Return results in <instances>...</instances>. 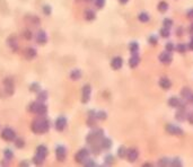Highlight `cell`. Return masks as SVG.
I'll return each instance as SVG.
<instances>
[{"label": "cell", "mask_w": 193, "mask_h": 167, "mask_svg": "<svg viewBox=\"0 0 193 167\" xmlns=\"http://www.w3.org/2000/svg\"><path fill=\"white\" fill-rule=\"evenodd\" d=\"M31 129L34 133H38V134H43L45 132L49 131L50 129V121L43 116H41L40 119H36L33 121L32 125H31Z\"/></svg>", "instance_id": "1"}, {"label": "cell", "mask_w": 193, "mask_h": 167, "mask_svg": "<svg viewBox=\"0 0 193 167\" xmlns=\"http://www.w3.org/2000/svg\"><path fill=\"white\" fill-rule=\"evenodd\" d=\"M28 111L36 114V115L40 116H44L48 112V106L43 102H40V101H36V102H33V103L29 104L28 106Z\"/></svg>", "instance_id": "2"}, {"label": "cell", "mask_w": 193, "mask_h": 167, "mask_svg": "<svg viewBox=\"0 0 193 167\" xmlns=\"http://www.w3.org/2000/svg\"><path fill=\"white\" fill-rule=\"evenodd\" d=\"M104 137V131L102 129H96L94 131H91L88 133V136L86 137V141L88 145H93V143H97L101 142L102 138Z\"/></svg>", "instance_id": "3"}, {"label": "cell", "mask_w": 193, "mask_h": 167, "mask_svg": "<svg viewBox=\"0 0 193 167\" xmlns=\"http://www.w3.org/2000/svg\"><path fill=\"white\" fill-rule=\"evenodd\" d=\"M1 138L5 141H14L16 139V132L12 128H5L1 131Z\"/></svg>", "instance_id": "4"}, {"label": "cell", "mask_w": 193, "mask_h": 167, "mask_svg": "<svg viewBox=\"0 0 193 167\" xmlns=\"http://www.w3.org/2000/svg\"><path fill=\"white\" fill-rule=\"evenodd\" d=\"M89 150L86 149V148H83L80 150H78L76 156H75V160L79 163V164H84L87 159H88V156H89Z\"/></svg>", "instance_id": "5"}, {"label": "cell", "mask_w": 193, "mask_h": 167, "mask_svg": "<svg viewBox=\"0 0 193 167\" xmlns=\"http://www.w3.org/2000/svg\"><path fill=\"white\" fill-rule=\"evenodd\" d=\"M165 130H166V132H167L168 134H172V136H177V137H181V136H183V134H184V131H183L180 127L174 125V124H172V123H168V124H166Z\"/></svg>", "instance_id": "6"}, {"label": "cell", "mask_w": 193, "mask_h": 167, "mask_svg": "<svg viewBox=\"0 0 193 167\" xmlns=\"http://www.w3.org/2000/svg\"><path fill=\"white\" fill-rule=\"evenodd\" d=\"M90 95H91V87H90V85H88V84L84 85V87L81 89V103L84 104L88 103L90 100Z\"/></svg>", "instance_id": "7"}, {"label": "cell", "mask_w": 193, "mask_h": 167, "mask_svg": "<svg viewBox=\"0 0 193 167\" xmlns=\"http://www.w3.org/2000/svg\"><path fill=\"white\" fill-rule=\"evenodd\" d=\"M3 86H5V91L7 95L12 96L15 91V82H14L13 78H6L3 80Z\"/></svg>", "instance_id": "8"}, {"label": "cell", "mask_w": 193, "mask_h": 167, "mask_svg": "<svg viewBox=\"0 0 193 167\" xmlns=\"http://www.w3.org/2000/svg\"><path fill=\"white\" fill-rule=\"evenodd\" d=\"M55 157L58 162H64L67 158V149L63 146H58L55 148Z\"/></svg>", "instance_id": "9"}, {"label": "cell", "mask_w": 193, "mask_h": 167, "mask_svg": "<svg viewBox=\"0 0 193 167\" xmlns=\"http://www.w3.org/2000/svg\"><path fill=\"white\" fill-rule=\"evenodd\" d=\"M159 61H160L163 64H166V65L170 64L172 63V61H173L172 53H170V52H167V51L160 53V54H159Z\"/></svg>", "instance_id": "10"}, {"label": "cell", "mask_w": 193, "mask_h": 167, "mask_svg": "<svg viewBox=\"0 0 193 167\" xmlns=\"http://www.w3.org/2000/svg\"><path fill=\"white\" fill-rule=\"evenodd\" d=\"M54 128L58 131H63L67 128V119L64 116H59L54 122Z\"/></svg>", "instance_id": "11"}, {"label": "cell", "mask_w": 193, "mask_h": 167, "mask_svg": "<svg viewBox=\"0 0 193 167\" xmlns=\"http://www.w3.org/2000/svg\"><path fill=\"white\" fill-rule=\"evenodd\" d=\"M138 157H139V151H138L137 148H130V149H128L127 158H128V160L130 162V163H134V162H137Z\"/></svg>", "instance_id": "12"}, {"label": "cell", "mask_w": 193, "mask_h": 167, "mask_svg": "<svg viewBox=\"0 0 193 167\" xmlns=\"http://www.w3.org/2000/svg\"><path fill=\"white\" fill-rule=\"evenodd\" d=\"M123 65V59L121 57H114L112 60H111V67L114 69V70H120Z\"/></svg>", "instance_id": "13"}, {"label": "cell", "mask_w": 193, "mask_h": 167, "mask_svg": "<svg viewBox=\"0 0 193 167\" xmlns=\"http://www.w3.org/2000/svg\"><path fill=\"white\" fill-rule=\"evenodd\" d=\"M35 40H36V42H38L39 44H45V43L48 42V35H46L45 31H42V29L39 31V32L36 33Z\"/></svg>", "instance_id": "14"}, {"label": "cell", "mask_w": 193, "mask_h": 167, "mask_svg": "<svg viewBox=\"0 0 193 167\" xmlns=\"http://www.w3.org/2000/svg\"><path fill=\"white\" fill-rule=\"evenodd\" d=\"M140 63V57H139V54L138 53H136V54H132L131 55V58L129 59V65H130V68H137L138 65Z\"/></svg>", "instance_id": "15"}, {"label": "cell", "mask_w": 193, "mask_h": 167, "mask_svg": "<svg viewBox=\"0 0 193 167\" xmlns=\"http://www.w3.org/2000/svg\"><path fill=\"white\" fill-rule=\"evenodd\" d=\"M159 86L164 90H168L170 89V87H172V81L167 77H163L159 79Z\"/></svg>", "instance_id": "16"}, {"label": "cell", "mask_w": 193, "mask_h": 167, "mask_svg": "<svg viewBox=\"0 0 193 167\" xmlns=\"http://www.w3.org/2000/svg\"><path fill=\"white\" fill-rule=\"evenodd\" d=\"M168 105L172 107V108H177L179 106L181 105L182 103V100L179 98V97H175V96H172L169 100H168Z\"/></svg>", "instance_id": "17"}, {"label": "cell", "mask_w": 193, "mask_h": 167, "mask_svg": "<svg viewBox=\"0 0 193 167\" xmlns=\"http://www.w3.org/2000/svg\"><path fill=\"white\" fill-rule=\"evenodd\" d=\"M48 154H49V150H48V148H46L45 146L41 145V146H39V147L36 148V155L40 156V157H42V158L45 159V157L48 156Z\"/></svg>", "instance_id": "18"}, {"label": "cell", "mask_w": 193, "mask_h": 167, "mask_svg": "<svg viewBox=\"0 0 193 167\" xmlns=\"http://www.w3.org/2000/svg\"><path fill=\"white\" fill-rule=\"evenodd\" d=\"M24 55H25V58L27 60H33L36 57V50L34 48H27L25 50Z\"/></svg>", "instance_id": "19"}, {"label": "cell", "mask_w": 193, "mask_h": 167, "mask_svg": "<svg viewBox=\"0 0 193 167\" xmlns=\"http://www.w3.org/2000/svg\"><path fill=\"white\" fill-rule=\"evenodd\" d=\"M101 147H102V149H104V150H108L112 147V140L110 138L103 137L102 140H101Z\"/></svg>", "instance_id": "20"}, {"label": "cell", "mask_w": 193, "mask_h": 167, "mask_svg": "<svg viewBox=\"0 0 193 167\" xmlns=\"http://www.w3.org/2000/svg\"><path fill=\"white\" fill-rule=\"evenodd\" d=\"M85 18H86V20L91 22V20H94V19L96 18V14H95L94 10H91V9H87V10L85 12Z\"/></svg>", "instance_id": "21"}, {"label": "cell", "mask_w": 193, "mask_h": 167, "mask_svg": "<svg viewBox=\"0 0 193 167\" xmlns=\"http://www.w3.org/2000/svg\"><path fill=\"white\" fill-rule=\"evenodd\" d=\"M129 50H130V53L131 54H136L139 52V44L137 42H131L129 44Z\"/></svg>", "instance_id": "22"}, {"label": "cell", "mask_w": 193, "mask_h": 167, "mask_svg": "<svg viewBox=\"0 0 193 167\" xmlns=\"http://www.w3.org/2000/svg\"><path fill=\"white\" fill-rule=\"evenodd\" d=\"M157 9H158V12H160V13H166L168 10V3L166 1H160V2L157 5Z\"/></svg>", "instance_id": "23"}, {"label": "cell", "mask_w": 193, "mask_h": 167, "mask_svg": "<svg viewBox=\"0 0 193 167\" xmlns=\"http://www.w3.org/2000/svg\"><path fill=\"white\" fill-rule=\"evenodd\" d=\"M80 77H81V71L79 69H74L70 72V78L72 80H78V79H80Z\"/></svg>", "instance_id": "24"}, {"label": "cell", "mask_w": 193, "mask_h": 167, "mask_svg": "<svg viewBox=\"0 0 193 167\" xmlns=\"http://www.w3.org/2000/svg\"><path fill=\"white\" fill-rule=\"evenodd\" d=\"M48 98V91L46 90H40L38 93V101L40 102H45Z\"/></svg>", "instance_id": "25"}, {"label": "cell", "mask_w": 193, "mask_h": 167, "mask_svg": "<svg viewBox=\"0 0 193 167\" xmlns=\"http://www.w3.org/2000/svg\"><path fill=\"white\" fill-rule=\"evenodd\" d=\"M138 19L141 22V23H147V22H149V19H150V16L148 15L147 13H140L138 15Z\"/></svg>", "instance_id": "26"}, {"label": "cell", "mask_w": 193, "mask_h": 167, "mask_svg": "<svg viewBox=\"0 0 193 167\" xmlns=\"http://www.w3.org/2000/svg\"><path fill=\"white\" fill-rule=\"evenodd\" d=\"M159 35H160L162 37H164V39H167V37H169V35H170L169 28H166V27H162V28L159 29Z\"/></svg>", "instance_id": "27"}, {"label": "cell", "mask_w": 193, "mask_h": 167, "mask_svg": "<svg viewBox=\"0 0 193 167\" xmlns=\"http://www.w3.org/2000/svg\"><path fill=\"white\" fill-rule=\"evenodd\" d=\"M127 153H128V149H127L124 146L119 147V149H117V156H119L120 158H124V157H127Z\"/></svg>", "instance_id": "28"}, {"label": "cell", "mask_w": 193, "mask_h": 167, "mask_svg": "<svg viewBox=\"0 0 193 167\" xmlns=\"http://www.w3.org/2000/svg\"><path fill=\"white\" fill-rule=\"evenodd\" d=\"M3 156H5V159L7 160V162H10L12 159L14 158V153L13 150H10V149H5V151H3Z\"/></svg>", "instance_id": "29"}, {"label": "cell", "mask_w": 193, "mask_h": 167, "mask_svg": "<svg viewBox=\"0 0 193 167\" xmlns=\"http://www.w3.org/2000/svg\"><path fill=\"white\" fill-rule=\"evenodd\" d=\"M169 165L173 167H181L183 164H182V160H181L179 157H175V158H173V159L170 160Z\"/></svg>", "instance_id": "30"}, {"label": "cell", "mask_w": 193, "mask_h": 167, "mask_svg": "<svg viewBox=\"0 0 193 167\" xmlns=\"http://www.w3.org/2000/svg\"><path fill=\"white\" fill-rule=\"evenodd\" d=\"M8 45H10V48L13 49L14 51H16V50H17L18 44H17V41H16V39H15L14 36H12L10 39H8Z\"/></svg>", "instance_id": "31"}, {"label": "cell", "mask_w": 193, "mask_h": 167, "mask_svg": "<svg viewBox=\"0 0 193 167\" xmlns=\"http://www.w3.org/2000/svg\"><path fill=\"white\" fill-rule=\"evenodd\" d=\"M104 160H105V164H106V165H112V164H114L115 158H114L113 155L108 154L105 156V159H104Z\"/></svg>", "instance_id": "32"}, {"label": "cell", "mask_w": 193, "mask_h": 167, "mask_svg": "<svg viewBox=\"0 0 193 167\" xmlns=\"http://www.w3.org/2000/svg\"><path fill=\"white\" fill-rule=\"evenodd\" d=\"M15 146H16L18 149L24 148V146H25L24 139H23V138H16V139H15Z\"/></svg>", "instance_id": "33"}, {"label": "cell", "mask_w": 193, "mask_h": 167, "mask_svg": "<svg viewBox=\"0 0 193 167\" xmlns=\"http://www.w3.org/2000/svg\"><path fill=\"white\" fill-rule=\"evenodd\" d=\"M96 119L101 120V121H104V120L107 119V113L105 111H98V112H96Z\"/></svg>", "instance_id": "34"}, {"label": "cell", "mask_w": 193, "mask_h": 167, "mask_svg": "<svg viewBox=\"0 0 193 167\" xmlns=\"http://www.w3.org/2000/svg\"><path fill=\"white\" fill-rule=\"evenodd\" d=\"M175 50L179 52V53H185L186 50H188V46L185 44H183V43H180V44H177L175 46Z\"/></svg>", "instance_id": "35"}, {"label": "cell", "mask_w": 193, "mask_h": 167, "mask_svg": "<svg viewBox=\"0 0 193 167\" xmlns=\"http://www.w3.org/2000/svg\"><path fill=\"white\" fill-rule=\"evenodd\" d=\"M192 90L190 89L189 87H184L183 89L181 90V96L183 97V100H186V97L190 95V93H191Z\"/></svg>", "instance_id": "36"}, {"label": "cell", "mask_w": 193, "mask_h": 167, "mask_svg": "<svg viewBox=\"0 0 193 167\" xmlns=\"http://www.w3.org/2000/svg\"><path fill=\"white\" fill-rule=\"evenodd\" d=\"M29 90L33 91V93H39L41 90V86H40L39 82H33L31 86H29Z\"/></svg>", "instance_id": "37"}, {"label": "cell", "mask_w": 193, "mask_h": 167, "mask_svg": "<svg viewBox=\"0 0 193 167\" xmlns=\"http://www.w3.org/2000/svg\"><path fill=\"white\" fill-rule=\"evenodd\" d=\"M169 163H170V159L167 158V157H164V158L158 160V165L159 166H167V165H169Z\"/></svg>", "instance_id": "38"}, {"label": "cell", "mask_w": 193, "mask_h": 167, "mask_svg": "<svg viewBox=\"0 0 193 167\" xmlns=\"http://www.w3.org/2000/svg\"><path fill=\"white\" fill-rule=\"evenodd\" d=\"M33 162H34V164H36V165H42L43 162H44V158H42V157H40L38 155H35L34 158H33Z\"/></svg>", "instance_id": "39"}, {"label": "cell", "mask_w": 193, "mask_h": 167, "mask_svg": "<svg viewBox=\"0 0 193 167\" xmlns=\"http://www.w3.org/2000/svg\"><path fill=\"white\" fill-rule=\"evenodd\" d=\"M163 25H164V27H166V28H170L173 26V20L170 18H165L163 20Z\"/></svg>", "instance_id": "40"}, {"label": "cell", "mask_w": 193, "mask_h": 167, "mask_svg": "<svg viewBox=\"0 0 193 167\" xmlns=\"http://www.w3.org/2000/svg\"><path fill=\"white\" fill-rule=\"evenodd\" d=\"M165 50L167 52H170V53H172V52L175 50V46H174V44H173L172 42H168V43L165 44Z\"/></svg>", "instance_id": "41"}, {"label": "cell", "mask_w": 193, "mask_h": 167, "mask_svg": "<svg viewBox=\"0 0 193 167\" xmlns=\"http://www.w3.org/2000/svg\"><path fill=\"white\" fill-rule=\"evenodd\" d=\"M148 42H149L151 45H156V44L158 43V39H157V36H155V35H150V36L148 37Z\"/></svg>", "instance_id": "42"}, {"label": "cell", "mask_w": 193, "mask_h": 167, "mask_svg": "<svg viewBox=\"0 0 193 167\" xmlns=\"http://www.w3.org/2000/svg\"><path fill=\"white\" fill-rule=\"evenodd\" d=\"M51 7L49 6V5H44L43 6V13L45 14L46 16H49V15H51Z\"/></svg>", "instance_id": "43"}, {"label": "cell", "mask_w": 193, "mask_h": 167, "mask_svg": "<svg viewBox=\"0 0 193 167\" xmlns=\"http://www.w3.org/2000/svg\"><path fill=\"white\" fill-rule=\"evenodd\" d=\"M105 2H106L105 0H95V5H96V7L100 8V9L103 8L104 6H105Z\"/></svg>", "instance_id": "44"}, {"label": "cell", "mask_w": 193, "mask_h": 167, "mask_svg": "<svg viewBox=\"0 0 193 167\" xmlns=\"http://www.w3.org/2000/svg\"><path fill=\"white\" fill-rule=\"evenodd\" d=\"M84 165H85V166H87V167H89V166H96L97 164H96L93 159H87V160L84 163Z\"/></svg>", "instance_id": "45"}, {"label": "cell", "mask_w": 193, "mask_h": 167, "mask_svg": "<svg viewBox=\"0 0 193 167\" xmlns=\"http://www.w3.org/2000/svg\"><path fill=\"white\" fill-rule=\"evenodd\" d=\"M32 36H33V35H32L31 31H28V29H27V31H24V37H25L26 40H31Z\"/></svg>", "instance_id": "46"}, {"label": "cell", "mask_w": 193, "mask_h": 167, "mask_svg": "<svg viewBox=\"0 0 193 167\" xmlns=\"http://www.w3.org/2000/svg\"><path fill=\"white\" fill-rule=\"evenodd\" d=\"M186 120L189 121L190 124H193V112H190V113L186 115Z\"/></svg>", "instance_id": "47"}, {"label": "cell", "mask_w": 193, "mask_h": 167, "mask_svg": "<svg viewBox=\"0 0 193 167\" xmlns=\"http://www.w3.org/2000/svg\"><path fill=\"white\" fill-rule=\"evenodd\" d=\"M188 103H191V104H193V91H191L190 93V95L186 97V100H185Z\"/></svg>", "instance_id": "48"}, {"label": "cell", "mask_w": 193, "mask_h": 167, "mask_svg": "<svg viewBox=\"0 0 193 167\" xmlns=\"http://www.w3.org/2000/svg\"><path fill=\"white\" fill-rule=\"evenodd\" d=\"M186 16H188V18H189V19H193V8H191V9H189V10H188Z\"/></svg>", "instance_id": "49"}, {"label": "cell", "mask_w": 193, "mask_h": 167, "mask_svg": "<svg viewBox=\"0 0 193 167\" xmlns=\"http://www.w3.org/2000/svg\"><path fill=\"white\" fill-rule=\"evenodd\" d=\"M189 49H190L191 51H193V36H192V39H191V41H190V43H189Z\"/></svg>", "instance_id": "50"}, {"label": "cell", "mask_w": 193, "mask_h": 167, "mask_svg": "<svg viewBox=\"0 0 193 167\" xmlns=\"http://www.w3.org/2000/svg\"><path fill=\"white\" fill-rule=\"evenodd\" d=\"M189 33H190V34H191V35L193 36V23L191 24V25H190V28H189Z\"/></svg>", "instance_id": "51"}, {"label": "cell", "mask_w": 193, "mask_h": 167, "mask_svg": "<svg viewBox=\"0 0 193 167\" xmlns=\"http://www.w3.org/2000/svg\"><path fill=\"white\" fill-rule=\"evenodd\" d=\"M176 34L179 35V36H182V28H177V31H176Z\"/></svg>", "instance_id": "52"}, {"label": "cell", "mask_w": 193, "mask_h": 167, "mask_svg": "<svg viewBox=\"0 0 193 167\" xmlns=\"http://www.w3.org/2000/svg\"><path fill=\"white\" fill-rule=\"evenodd\" d=\"M120 1V3H122V5H124V3H127L129 0H119Z\"/></svg>", "instance_id": "53"}, {"label": "cell", "mask_w": 193, "mask_h": 167, "mask_svg": "<svg viewBox=\"0 0 193 167\" xmlns=\"http://www.w3.org/2000/svg\"><path fill=\"white\" fill-rule=\"evenodd\" d=\"M143 166H149V167H150V166H153V164H150V163H146Z\"/></svg>", "instance_id": "54"}, {"label": "cell", "mask_w": 193, "mask_h": 167, "mask_svg": "<svg viewBox=\"0 0 193 167\" xmlns=\"http://www.w3.org/2000/svg\"><path fill=\"white\" fill-rule=\"evenodd\" d=\"M20 165H22V166H28V163H25V162H24V163H22Z\"/></svg>", "instance_id": "55"}, {"label": "cell", "mask_w": 193, "mask_h": 167, "mask_svg": "<svg viewBox=\"0 0 193 167\" xmlns=\"http://www.w3.org/2000/svg\"><path fill=\"white\" fill-rule=\"evenodd\" d=\"M87 1H91V0H87Z\"/></svg>", "instance_id": "56"}]
</instances>
